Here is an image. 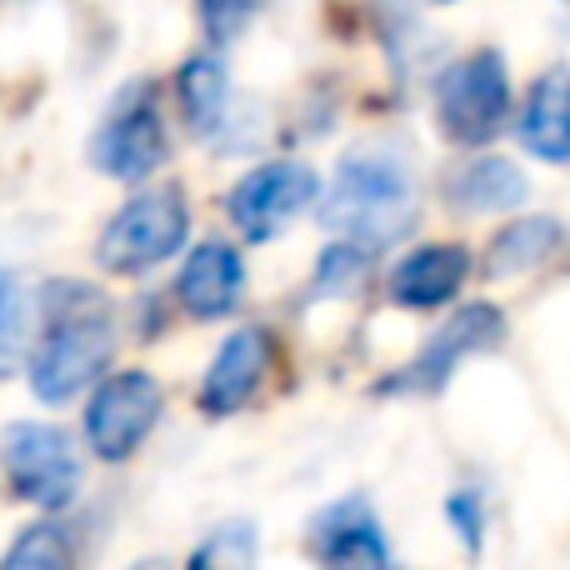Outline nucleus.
Wrapping results in <instances>:
<instances>
[{
    "instance_id": "obj_17",
    "label": "nucleus",
    "mask_w": 570,
    "mask_h": 570,
    "mask_svg": "<svg viewBox=\"0 0 570 570\" xmlns=\"http://www.w3.org/2000/svg\"><path fill=\"white\" fill-rule=\"evenodd\" d=\"M566 226L556 216H521L511 226L495 230L491 240V256H485V276L491 281H511L521 271H535L551 250H561Z\"/></svg>"
},
{
    "instance_id": "obj_9",
    "label": "nucleus",
    "mask_w": 570,
    "mask_h": 570,
    "mask_svg": "<svg viewBox=\"0 0 570 570\" xmlns=\"http://www.w3.org/2000/svg\"><path fill=\"white\" fill-rule=\"evenodd\" d=\"M321 196V176L301 160H266V166L246 170L226 196L230 226L246 240H276L295 216L315 206Z\"/></svg>"
},
{
    "instance_id": "obj_4",
    "label": "nucleus",
    "mask_w": 570,
    "mask_h": 570,
    "mask_svg": "<svg viewBox=\"0 0 570 570\" xmlns=\"http://www.w3.org/2000/svg\"><path fill=\"white\" fill-rule=\"evenodd\" d=\"M511 116V70L501 50H471L435 80V126L451 146H485Z\"/></svg>"
},
{
    "instance_id": "obj_11",
    "label": "nucleus",
    "mask_w": 570,
    "mask_h": 570,
    "mask_svg": "<svg viewBox=\"0 0 570 570\" xmlns=\"http://www.w3.org/2000/svg\"><path fill=\"white\" fill-rule=\"evenodd\" d=\"M176 301L196 321H226L246 301V261L226 240H200L176 276Z\"/></svg>"
},
{
    "instance_id": "obj_14",
    "label": "nucleus",
    "mask_w": 570,
    "mask_h": 570,
    "mask_svg": "<svg viewBox=\"0 0 570 570\" xmlns=\"http://www.w3.org/2000/svg\"><path fill=\"white\" fill-rule=\"evenodd\" d=\"M521 146L546 166H570V70H546L521 110Z\"/></svg>"
},
{
    "instance_id": "obj_1",
    "label": "nucleus",
    "mask_w": 570,
    "mask_h": 570,
    "mask_svg": "<svg viewBox=\"0 0 570 570\" xmlns=\"http://www.w3.org/2000/svg\"><path fill=\"white\" fill-rule=\"evenodd\" d=\"M116 355V311L96 285H50L46 291V335L30 355V391L46 405L76 401L106 375Z\"/></svg>"
},
{
    "instance_id": "obj_3",
    "label": "nucleus",
    "mask_w": 570,
    "mask_h": 570,
    "mask_svg": "<svg viewBox=\"0 0 570 570\" xmlns=\"http://www.w3.org/2000/svg\"><path fill=\"white\" fill-rule=\"evenodd\" d=\"M190 236V200L180 186H150L130 196L116 216L106 220L96 240V261L110 276H146L166 266L176 250H186Z\"/></svg>"
},
{
    "instance_id": "obj_7",
    "label": "nucleus",
    "mask_w": 570,
    "mask_h": 570,
    "mask_svg": "<svg viewBox=\"0 0 570 570\" xmlns=\"http://www.w3.org/2000/svg\"><path fill=\"white\" fill-rule=\"evenodd\" d=\"M166 391L150 371H110L96 381L86 401V445L100 461H130L156 431Z\"/></svg>"
},
{
    "instance_id": "obj_22",
    "label": "nucleus",
    "mask_w": 570,
    "mask_h": 570,
    "mask_svg": "<svg viewBox=\"0 0 570 570\" xmlns=\"http://www.w3.org/2000/svg\"><path fill=\"white\" fill-rule=\"evenodd\" d=\"M445 521H451V531L465 541V551H481V535H485V495L475 491V485H461V491L445 495Z\"/></svg>"
},
{
    "instance_id": "obj_10",
    "label": "nucleus",
    "mask_w": 570,
    "mask_h": 570,
    "mask_svg": "<svg viewBox=\"0 0 570 570\" xmlns=\"http://www.w3.org/2000/svg\"><path fill=\"white\" fill-rule=\"evenodd\" d=\"M271 361H276V341H271L266 325H240V331H230L196 391L200 411H206L210 421L246 411V405L256 401V391L266 385Z\"/></svg>"
},
{
    "instance_id": "obj_2",
    "label": "nucleus",
    "mask_w": 570,
    "mask_h": 570,
    "mask_svg": "<svg viewBox=\"0 0 570 570\" xmlns=\"http://www.w3.org/2000/svg\"><path fill=\"white\" fill-rule=\"evenodd\" d=\"M325 226L361 246H391L415 226V176L395 146H355L341 156L325 196Z\"/></svg>"
},
{
    "instance_id": "obj_18",
    "label": "nucleus",
    "mask_w": 570,
    "mask_h": 570,
    "mask_svg": "<svg viewBox=\"0 0 570 570\" xmlns=\"http://www.w3.org/2000/svg\"><path fill=\"white\" fill-rule=\"evenodd\" d=\"M76 561V541L60 521H40V525H26L20 541L6 551V570H60Z\"/></svg>"
},
{
    "instance_id": "obj_8",
    "label": "nucleus",
    "mask_w": 570,
    "mask_h": 570,
    "mask_svg": "<svg viewBox=\"0 0 570 570\" xmlns=\"http://www.w3.org/2000/svg\"><path fill=\"white\" fill-rule=\"evenodd\" d=\"M501 341H505V311L491 301H471L421 345V355H415L411 365L385 375L375 391L381 395H431L451 381V371L461 361H471V355H481V351H495Z\"/></svg>"
},
{
    "instance_id": "obj_23",
    "label": "nucleus",
    "mask_w": 570,
    "mask_h": 570,
    "mask_svg": "<svg viewBox=\"0 0 570 570\" xmlns=\"http://www.w3.org/2000/svg\"><path fill=\"white\" fill-rule=\"evenodd\" d=\"M16 325H20V285L6 266H0V341H6Z\"/></svg>"
},
{
    "instance_id": "obj_24",
    "label": "nucleus",
    "mask_w": 570,
    "mask_h": 570,
    "mask_svg": "<svg viewBox=\"0 0 570 570\" xmlns=\"http://www.w3.org/2000/svg\"><path fill=\"white\" fill-rule=\"evenodd\" d=\"M435 6H451V0H435Z\"/></svg>"
},
{
    "instance_id": "obj_5",
    "label": "nucleus",
    "mask_w": 570,
    "mask_h": 570,
    "mask_svg": "<svg viewBox=\"0 0 570 570\" xmlns=\"http://www.w3.org/2000/svg\"><path fill=\"white\" fill-rule=\"evenodd\" d=\"M0 471L20 501L40 511H66L80 495V455L60 425L50 421H16L0 441Z\"/></svg>"
},
{
    "instance_id": "obj_13",
    "label": "nucleus",
    "mask_w": 570,
    "mask_h": 570,
    "mask_svg": "<svg viewBox=\"0 0 570 570\" xmlns=\"http://www.w3.org/2000/svg\"><path fill=\"white\" fill-rule=\"evenodd\" d=\"M465 276H471V256L461 246H415L395 261L385 295L401 311H435V305L455 301Z\"/></svg>"
},
{
    "instance_id": "obj_21",
    "label": "nucleus",
    "mask_w": 570,
    "mask_h": 570,
    "mask_svg": "<svg viewBox=\"0 0 570 570\" xmlns=\"http://www.w3.org/2000/svg\"><path fill=\"white\" fill-rule=\"evenodd\" d=\"M261 6H266V0H196V20H200L210 46L220 50V46L246 36L250 20L261 16Z\"/></svg>"
},
{
    "instance_id": "obj_15",
    "label": "nucleus",
    "mask_w": 570,
    "mask_h": 570,
    "mask_svg": "<svg viewBox=\"0 0 570 570\" xmlns=\"http://www.w3.org/2000/svg\"><path fill=\"white\" fill-rule=\"evenodd\" d=\"M445 196H451V206H461L465 216H501V210L525 206L531 180H525V170L515 166V160L481 156L445 180Z\"/></svg>"
},
{
    "instance_id": "obj_12",
    "label": "nucleus",
    "mask_w": 570,
    "mask_h": 570,
    "mask_svg": "<svg viewBox=\"0 0 570 570\" xmlns=\"http://www.w3.org/2000/svg\"><path fill=\"white\" fill-rule=\"evenodd\" d=\"M311 551L325 566H391V546H385L381 515L365 495H345L331 501L311 521Z\"/></svg>"
},
{
    "instance_id": "obj_20",
    "label": "nucleus",
    "mask_w": 570,
    "mask_h": 570,
    "mask_svg": "<svg viewBox=\"0 0 570 570\" xmlns=\"http://www.w3.org/2000/svg\"><path fill=\"white\" fill-rule=\"evenodd\" d=\"M256 525L250 521H226L190 551V566H250L256 561Z\"/></svg>"
},
{
    "instance_id": "obj_6",
    "label": "nucleus",
    "mask_w": 570,
    "mask_h": 570,
    "mask_svg": "<svg viewBox=\"0 0 570 570\" xmlns=\"http://www.w3.org/2000/svg\"><path fill=\"white\" fill-rule=\"evenodd\" d=\"M166 156H170V136H166V116H160V96L156 86L136 80L106 110L96 140H90V160L110 180H146L166 166Z\"/></svg>"
},
{
    "instance_id": "obj_19",
    "label": "nucleus",
    "mask_w": 570,
    "mask_h": 570,
    "mask_svg": "<svg viewBox=\"0 0 570 570\" xmlns=\"http://www.w3.org/2000/svg\"><path fill=\"white\" fill-rule=\"evenodd\" d=\"M365 271H371V246H361V240L341 236L335 246H325L321 266H315V291L321 295H355L365 281Z\"/></svg>"
},
{
    "instance_id": "obj_16",
    "label": "nucleus",
    "mask_w": 570,
    "mask_h": 570,
    "mask_svg": "<svg viewBox=\"0 0 570 570\" xmlns=\"http://www.w3.org/2000/svg\"><path fill=\"white\" fill-rule=\"evenodd\" d=\"M176 100L186 126L196 130L200 140H216L226 130L230 116V76L220 56H190L186 66L176 70Z\"/></svg>"
}]
</instances>
